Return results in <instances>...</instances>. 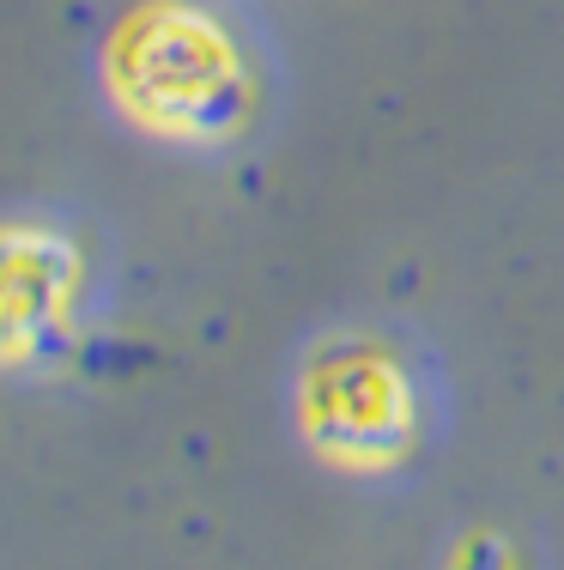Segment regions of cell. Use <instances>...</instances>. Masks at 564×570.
Returning a JSON list of instances; mask_svg holds the SVG:
<instances>
[{"mask_svg":"<svg viewBox=\"0 0 564 570\" xmlns=\"http://www.w3.org/2000/svg\"><path fill=\"white\" fill-rule=\"evenodd\" d=\"M49 243L37 237L31 249V267H24V279L12 285L7 274V237H0V358H12V352H24V341H31L37 328H49V316H56L61 304V262L56 267H37V255H43Z\"/></svg>","mask_w":564,"mask_h":570,"instance_id":"7a4b0ae2","label":"cell"},{"mask_svg":"<svg viewBox=\"0 0 564 570\" xmlns=\"http://www.w3.org/2000/svg\"><path fill=\"white\" fill-rule=\"evenodd\" d=\"M116 91L152 134H219L237 98V56L188 7H158L133 19L116 43Z\"/></svg>","mask_w":564,"mask_h":570,"instance_id":"6da1fadb","label":"cell"}]
</instances>
